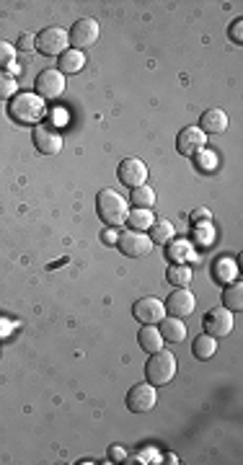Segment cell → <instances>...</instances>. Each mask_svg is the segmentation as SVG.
<instances>
[{
    "instance_id": "cell-12",
    "label": "cell",
    "mask_w": 243,
    "mask_h": 465,
    "mask_svg": "<svg viewBox=\"0 0 243 465\" xmlns=\"http://www.w3.org/2000/svg\"><path fill=\"white\" fill-rule=\"evenodd\" d=\"M70 44L72 49H86V47H93L96 44V39H99V24L93 19H81L75 21V26L70 28Z\"/></svg>"
},
{
    "instance_id": "cell-24",
    "label": "cell",
    "mask_w": 243,
    "mask_h": 465,
    "mask_svg": "<svg viewBox=\"0 0 243 465\" xmlns=\"http://www.w3.org/2000/svg\"><path fill=\"white\" fill-rule=\"evenodd\" d=\"M166 279H168L173 287H189L191 269L187 264H171L168 266V272H166Z\"/></svg>"
},
{
    "instance_id": "cell-2",
    "label": "cell",
    "mask_w": 243,
    "mask_h": 465,
    "mask_svg": "<svg viewBox=\"0 0 243 465\" xmlns=\"http://www.w3.org/2000/svg\"><path fill=\"white\" fill-rule=\"evenodd\" d=\"M10 117L21 122V124H42V119L47 114L45 99L36 96V93H16L10 99Z\"/></svg>"
},
{
    "instance_id": "cell-1",
    "label": "cell",
    "mask_w": 243,
    "mask_h": 465,
    "mask_svg": "<svg viewBox=\"0 0 243 465\" xmlns=\"http://www.w3.org/2000/svg\"><path fill=\"white\" fill-rule=\"evenodd\" d=\"M96 212L99 218L107 222L109 228H119L127 222V215H130V202L122 197L114 189H104L96 197Z\"/></svg>"
},
{
    "instance_id": "cell-25",
    "label": "cell",
    "mask_w": 243,
    "mask_h": 465,
    "mask_svg": "<svg viewBox=\"0 0 243 465\" xmlns=\"http://www.w3.org/2000/svg\"><path fill=\"white\" fill-rule=\"evenodd\" d=\"M166 256L171 259L173 264H187V259L191 256V243H187V240H176V238H173L171 243H168Z\"/></svg>"
},
{
    "instance_id": "cell-11",
    "label": "cell",
    "mask_w": 243,
    "mask_h": 465,
    "mask_svg": "<svg viewBox=\"0 0 243 465\" xmlns=\"http://www.w3.org/2000/svg\"><path fill=\"white\" fill-rule=\"evenodd\" d=\"M132 316H135L140 323H150V326H155V323H161L163 318H166V305H163L158 297H140V300L132 305Z\"/></svg>"
},
{
    "instance_id": "cell-9",
    "label": "cell",
    "mask_w": 243,
    "mask_h": 465,
    "mask_svg": "<svg viewBox=\"0 0 243 465\" xmlns=\"http://www.w3.org/2000/svg\"><path fill=\"white\" fill-rule=\"evenodd\" d=\"M148 174H150V171H148V165H145L140 158H125L117 168L119 181L125 183V186H130V189L143 186V183L148 181Z\"/></svg>"
},
{
    "instance_id": "cell-16",
    "label": "cell",
    "mask_w": 243,
    "mask_h": 465,
    "mask_svg": "<svg viewBox=\"0 0 243 465\" xmlns=\"http://www.w3.org/2000/svg\"><path fill=\"white\" fill-rule=\"evenodd\" d=\"M137 344L143 349L145 354H155V352H161L163 349V336L158 326H150V323H145L140 334H137Z\"/></svg>"
},
{
    "instance_id": "cell-13",
    "label": "cell",
    "mask_w": 243,
    "mask_h": 465,
    "mask_svg": "<svg viewBox=\"0 0 243 465\" xmlns=\"http://www.w3.org/2000/svg\"><path fill=\"white\" fill-rule=\"evenodd\" d=\"M34 145L39 153L57 155L63 150V135L52 124H36L34 127Z\"/></svg>"
},
{
    "instance_id": "cell-7",
    "label": "cell",
    "mask_w": 243,
    "mask_h": 465,
    "mask_svg": "<svg viewBox=\"0 0 243 465\" xmlns=\"http://www.w3.org/2000/svg\"><path fill=\"white\" fill-rule=\"evenodd\" d=\"M34 88H36V96H42V99H57V96H63L65 91V75L60 73L57 67L42 70V73L36 75Z\"/></svg>"
},
{
    "instance_id": "cell-35",
    "label": "cell",
    "mask_w": 243,
    "mask_h": 465,
    "mask_svg": "<svg viewBox=\"0 0 243 465\" xmlns=\"http://www.w3.org/2000/svg\"><path fill=\"white\" fill-rule=\"evenodd\" d=\"M111 457H114V460H122V457H125V450H119V447H111Z\"/></svg>"
},
{
    "instance_id": "cell-8",
    "label": "cell",
    "mask_w": 243,
    "mask_h": 465,
    "mask_svg": "<svg viewBox=\"0 0 243 465\" xmlns=\"http://www.w3.org/2000/svg\"><path fill=\"white\" fill-rule=\"evenodd\" d=\"M233 331V313L228 308H212L207 310V316H205V334L212 338H220V336H228Z\"/></svg>"
},
{
    "instance_id": "cell-36",
    "label": "cell",
    "mask_w": 243,
    "mask_h": 465,
    "mask_svg": "<svg viewBox=\"0 0 243 465\" xmlns=\"http://www.w3.org/2000/svg\"><path fill=\"white\" fill-rule=\"evenodd\" d=\"M166 460H168V463H171V465H176V463H179V457L173 455V452H168V455H166Z\"/></svg>"
},
{
    "instance_id": "cell-4",
    "label": "cell",
    "mask_w": 243,
    "mask_h": 465,
    "mask_svg": "<svg viewBox=\"0 0 243 465\" xmlns=\"http://www.w3.org/2000/svg\"><path fill=\"white\" fill-rule=\"evenodd\" d=\"M68 47H70V37L60 26H47L42 28V34H36V49L45 57H60L63 52H68Z\"/></svg>"
},
{
    "instance_id": "cell-21",
    "label": "cell",
    "mask_w": 243,
    "mask_h": 465,
    "mask_svg": "<svg viewBox=\"0 0 243 465\" xmlns=\"http://www.w3.org/2000/svg\"><path fill=\"white\" fill-rule=\"evenodd\" d=\"M235 274H238V266H235V261L228 259V256H220L215 261V266H212V277H215L220 284H228Z\"/></svg>"
},
{
    "instance_id": "cell-5",
    "label": "cell",
    "mask_w": 243,
    "mask_h": 465,
    "mask_svg": "<svg viewBox=\"0 0 243 465\" xmlns=\"http://www.w3.org/2000/svg\"><path fill=\"white\" fill-rule=\"evenodd\" d=\"M117 246L119 251L125 256H130V259H140V256L150 254L153 240H150V236L143 233V230H125V233H119Z\"/></svg>"
},
{
    "instance_id": "cell-19",
    "label": "cell",
    "mask_w": 243,
    "mask_h": 465,
    "mask_svg": "<svg viewBox=\"0 0 243 465\" xmlns=\"http://www.w3.org/2000/svg\"><path fill=\"white\" fill-rule=\"evenodd\" d=\"M215 352H217V338L207 336V334L197 336L194 344H191V354L197 357L199 362H207L210 357H215Z\"/></svg>"
},
{
    "instance_id": "cell-23",
    "label": "cell",
    "mask_w": 243,
    "mask_h": 465,
    "mask_svg": "<svg viewBox=\"0 0 243 465\" xmlns=\"http://www.w3.org/2000/svg\"><path fill=\"white\" fill-rule=\"evenodd\" d=\"M127 222H130L132 230H150V225L155 222V215L150 210L135 207V210H130V215H127Z\"/></svg>"
},
{
    "instance_id": "cell-27",
    "label": "cell",
    "mask_w": 243,
    "mask_h": 465,
    "mask_svg": "<svg viewBox=\"0 0 243 465\" xmlns=\"http://www.w3.org/2000/svg\"><path fill=\"white\" fill-rule=\"evenodd\" d=\"M18 93V83L16 78L6 70H0V99H13Z\"/></svg>"
},
{
    "instance_id": "cell-33",
    "label": "cell",
    "mask_w": 243,
    "mask_h": 465,
    "mask_svg": "<svg viewBox=\"0 0 243 465\" xmlns=\"http://www.w3.org/2000/svg\"><path fill=\"white\" fill-rule=\"evenodd\" d=\"M205 220H207L210 222V210H205V207H199V210H194V215H191V222H205Z\"/></svg>"
},
{
    "instance_id": "cell-15",
    "label": "cell",
    "mask_w": 243,
    "mask_h": 465,
    "mask_svg": "<svg viewBox=\"0 0 243 465\" xmlns=\"http://www.w3.org/2000/svg\"><path fill=\"white\" fill-rule=\"evenodd\" d=\"M230 124V119H228V111L223 109H207L199 119V129L205 132V135H223Z\"/></svg>"
},
{
    "instance_id": "cell-17",
    "label": "cell",
    "mask_w": 243,
    "mask_h": 465,
    "mask_svg": "<svg viewBox=\"0 0 243 465\" xmlns=\"http://www.w3.org/2000/svg\"><path fill=\"white\" fill-rule=\"evenodd\" d=\"M158 331H161L163 341H171V344H179V341L187 338V323H184V318H173V316L171 318H163Z\"/></svg>"
},
{
    "instance_id": "cell-37",
    "label": "cell",
    "mask_w": 243,
    "mask_h": 465,
    "mask_svg": "<svg viewBox=\"0 0 243 465\" xmlns=\"http://www.w3.org/2000/svg\"><path fill=\"white\" fill-rule=\"evenodd\" d=\"M18 70H21V67H18V65H16V63H13V65H10V67H8V70H6V73H10V75H16V73H18Z\"/></svg>"
},
{
    "instance_id": "cell-18",
    "label": "cell",
    "mask_w": 243,
    "mask_h": 465,
    "mask_svg": "<svg viewBox=\"0 0 243 465\" xmlns=\"http://www.w3.org/2000/svg\"><path fill=\"white\" fill-rule=\"evenodd\" d=\"M83 67H86V55H83L81 49H68V52H63L60 55V73L63 75H75V73H81Z\"/></svg>"
},
{
    "instance_id": "cell-32",
    "label": "cell",
    "mask_w": 243,
    "mask_h": 465,
    "mask_svg": "<svg viewBox=\"0 0 243 465\" xmlns=\"http://www.w3.org/2000/svg\"><path fill=\"white\" fill-rule=\"evenodd\" d=\"M230 39H233L235 44H243V21L235 19L233 24H230Z\"/></svg>"
},
{
    "instance_id": "cell-20",
    "label": "cell",
    "mask_w": 243,
    "mask_h": 465,
    "mask_svg": "<svg viewBox=\"0 0 243 465\" xmlns=\"http://www.w3.org/2000/svg\"><path fill=\"white\" fill-rule=\"evenodd\" d=\"M173 238H176V228H173V222L168 220H155L153 225H150V240L153 243H171Z\"/></svg>"
},
{
    "instance_id": "cell-28",
    "label": "cell",
    "mask_w": 243,
    "mask_h": 465,
    "mask_svg": "<svg viewBox=\"0 0 243 465\" xmlns=\"http://www.w3.org/2000/svg\"><path fill=\"white\" fill-rule=\"evenodd\" d=\"M13 63H16V47L8 44V42H0V70L10 67Z\"/></svg>"
},
{
    "instance_id": "cell-34",
    "label": "cell",
    "mask_w": 243,
    "mask_h": 465,
    "mask_svg": "<svg viewBox=\"0 0 243 465\" xmlns=\"http://www.w3.org/2000/svg\"><path fill=\"white\" fill-rule=\"evenodd\" d=\"M101 238L107 240L109 246H114V243H117V238H119V236H117V230H114V228H109V230H104V236H101Z\"/></svg>"
},
{
    "instance_id": "cell-22",
    "label": "cell",
    "mask_w": 243,
    "mask_h": 465,
    "mask_svg": "<svg viewBox=\"0 0 243 465\" xmlns=\"http://www.w3.org/2000/svg\"><path fill=\"white\" fill-rule=\"evenodd\" d=\"M223 308H228L230 313L243 310V284L241 282L226 284V292H223Z\"/></svg>"
},
{
    "instance_id": "cell-30",
    "label": "cell",
    "mask_w": 243,
    "mask_h": 465,
    "mask_svg": "<svg viewBox=\"0 0 243 465\" xmlns=\"http://www.w3.org/2000/svg\"><path fill=\"white\" fill-rule=\"evenodd\" d=\"M16 49H21V52H31V49H36V34H31V31H24V34L18 37Z\"/></svg>"
},
{
    "instance_id": "cell-10",
    "label": "cell",
    "mask_w": 243,
    "mask_h": 465,
    "mask_svg": "<svg viewBox=\"0 0 243 465\" xmlns=\"http://www.w3.org/2000/svg\"><path fill=\"white\" fill-rule=\"evenodd\" d=\"M163 305H166V313L173 316V318H189L191 313H194V308H197V297L187 287H179L176 292L168 295V300L163 302Z\"/></svg>"
},
{
    "instance_id": "cell-29",
    "label": "cell",
    "mask_w": 243,
    "mask_h": 465,
    "mask_svg": "<svg viewBox=\"0 0 243 465\" xmlns=\"http://www.w3.org/2000/svg\"><path fill=\"white\" fill-rule=\"evenodd\" d=\"M194 161H197V168H202V171H207V168H215L217 158L210 150H199V153H194Z\"/></svg>"
},
{
    "instance_id": "cell-3",
    "label": "cell",
    "mask_w": 243,
    "mask_h": 465,
    "mask_svg": "<svg viewBox=\"0 0 243 465\" xmlns=\"http://www.w3.org/2000/svg\"><path fill=\"white\" fill-rule=\"evenodd\" d=\"M176 357L171 352H155L150 354L148 359V365H145V380L150 385H166L171 383L173 377H176Z\"/></svg>"
},
{
    "instance_id": "cell-6",
    "label": "cell",
    "mask_w": 243,
    "mask_h": 465,
    "mask_svg": "<svg viewBox=\"0 0 243 465\" xmlns=\"http://www.w3.org/2000/svg\"><path fill=\"white\" fill-rule=\"evenodd\" d=\"M155 398H158L155 395V385H150L148 380L137 383L127 393V409L132 411V414H148L155 406Z\"/></svg>"
},
{
    "instance_id": "cell-31",
    "label": "cell",
    "mask_w": 243,
    "mask_h": 465,
    "mask_svg": "<svg viewBox=\"0 0 243 465\" xmlns=\"http://www.w3.org/2000/svg\"><path fill=\"white\" fill-rule=\"evenodd\" d=\"M197 240L199 243H212L215 240V230H212V225H197Z\"/></svg>"
},
{
    "instance_id": "cell-26",
    "label": "cell",
    "mask_w": 243,
    "mask_h": 465,
    "mask_svg": "<svg viewBox=\"0 0 243 465\" xmlns=\"http://www.w3.org/2000/svg\"><path fill=\"white\" fill-rule=\"evenodd\" d=\"M132 204H135V207H143V210H150L155 204V192L148 183L137 186V189H132Z\"/></svg>"
},
{
    "instance_id": "cell-14",
    "label": "cell",
    "mask_w": 243,
    "mask_h": 465,
    "mask_svg": "<svg viewBox=\"0 0 243 465\" xmlns=\"http://www.w3.org/2000/svg\"><path fill=\"white\" fill-rule=\"evenodd\" d=\"M205 145H207V135L199 127H184L176 137V150L181 155H194L205 150Z\"/></svg>"
}]
</instances>
